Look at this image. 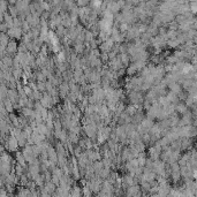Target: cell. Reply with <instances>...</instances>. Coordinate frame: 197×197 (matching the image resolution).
I'll return each instance as SVG.
<instances>
[{
	"mask_svg": "<svg viewBox=\"0 0 197 197\" xmlns=\"http://www.w3.org/2000/svg\"><path fill=\"white\" fill-rule=\"evenodd\" d=\"M84 50H86L84 44H73V52H74L76 55L84 54Z\"/></svg>",
	"mask_w": 197,
	"mask_h": 197,
	"instance_id": "44dd1931",
	"label": "cell"
},
{
	"mask_svg": "<svg viewBox=\"0 0 197 197\" xmlns=\"http://www.w3.org/2000/svg\"><path fill=\"white\" fill-rule=\"evenodd\" d=\"M28 138H29V137L27 136V135H25V134L23 133V132H22V133L20 134V135H18V137H16V140H18V147L23 149V148H24L25 145H27Z\"/></svg>",
	"mask_w": 197,
	"mask_h": 197,
	"instance_id": "ac0fdd59",
	"label": "cell"
},
{
	"mask_svg": "<svg viewBox=\"0 0 197 197\" xmlns=\"http://www.w3.org/2000/svg\"><path fill=\"white\" fill-rule=\"evenodd\" d=\"M3 104H4V108L7 111L8 114H9V113H13V111H14V104H13L9 99L5 98L4 101H3Z\"/></svg>",
	"mask_w": 197,
	"mask_h": 197,
	"instance_id": "cb8c5ba5",
	"label": "cell"
},
{
	"mask_svg": "<svg viewBox=\"0 0 197 197\" xmlns=\"http://www.w3.org/2000/svg\"><path fill=\"white\" fill-rule=\"evenodd\" d=\"M25 22L30 25V28H36L40 24V18H38L36 15L28 14L27 18H25Z\"/></svg>",
	"mask_w": 197,
	"mask_h": 197,
	"instance_id": "ba28073f",
	"label": "cell"
},
{
	"mask_svg": "<svg viewBox=\"0 0 197 197\" xmlns=\"http://www.w3.org/2000/svg\"><path fill=\"white\" fill-rule=\"evenodd\" d=\"M92 168H93V172H95V174H99V172H101V169L104 168V166H103V164H101V160L98 161H95V163H92Z\"/></svg>",
	"mask_w": 197,
	"mask_h": 197,
	"instance_id": "f1b7e54d",
	"label": "cell"
},
{
	"mask_svg": "<svg viewBox=\"0 0 197 197\" xmlns=\"http://www.w3.org/2000/svg\"><path fill=\"white\" fill-rule=\"evenodd\" d=\"M15 163L16 164H20V165L24 166V167H27V163H25L24 160V157H23V154H22L21 151H18V152H15Z\"/></svg>",
	"mask_w": 197,
	"mask_h": 197,
	"instance_id": "ffe728a7",
	"label": "cell"
},
{
	"mask_svg": "<svg viewBox=\"0 0 197 197\" xmlns=\"http://www.w3.org/2000/svg\"><path fill=\"white\" fill-rule=\"evenodd\" d=\"M166 45L169 47V49H176V47L180 46V43L175 39H168L167 42H166Z\"/></svg>",
	"mask_w": 197,
	"mask_h": 197,
	"instance_id": "836d02e7",
	"label": "cell"
},
{
	"mask_svg": "<svg viewBox=\"0 0 197 197\" xmlns=\"http://www.w3.org/2000/svg\"><path fill=\"white\" fill-rule=\"evenodd\" d=\"M36 88L42 93L46 91V89H45V82H36Z\"/></svg>",
	"mask_w": 197,
	"mask_h": 197,
	"instance_id": "d590c367",
	"label": "cell"
},
{
	"mask_svg": "<svg viewBox=\"0 0 197 197\" xmlns=\"http://www.w3.org/2000/svg\"><path fill=\"white\" fill-rule=\"evenodd\" d=\"M174 107H175V113L178 115L179 114L183 115L184 113H187V112L189 111V108L187 107V105L184 104V103H181V101H179V103H178Z\"/></svg>",
	"mask_w": 197,
	"mask_h": 197,
	"instance_id": "4fadbf2b",
	"label": "cell"
},
{
	"mask_svg": "<svg viewBox=\"0 0 197 197\" xmlns=\"http://www.w3.org/2000/svg\"><path fill=\"white\" fill-rule=\"evenodd\" d=\"M22 89H23V92H24L25 96L28 97V98H31V99H32V90L30 89L28 86H23V88H22Z\"/></svg>",
	"mask_w": 197,
	"mask_h": 197,
	"instance_id": "e575fe53",
	"label": "cell"
},
{
	"mask_svg": "<svg viewBox=\"0 0 197 197\" xmlns=\"http://www.w3.org/2000/svg\"><path fill=\"white\" fill-rule=\"evenodd\" d=\"M167 89H169V92H172L173 95H176V96L182 91L181 84H179V83H176V82L168 84V86H167Z\"/></svg>",
	"mask_w": 197,
	"mask_h": 197,
	"instance_id": "8fae6325",
	"label": "cell"
},
{
	"mask_svg": "<svg viewBox=\"0 0 197 197\" xmlns=\"http://www.w3.org/2000/svg\"><path fill=\"white\" fill-rule=\"evenodd\" d=\"M54 149H55V151H57L58 156H64V157L67 156V150H66V148H65L64 144L61 143V142H59V141H57V143H55V145H54Z\"/></svg>",
	"mask_w": 197,
	"mask_h": 197,
	"instance_id": "7c38bea8",
	"label": "cell"
},
{
	"mask_svg": "<svg viewBox=\"0 0 197 197\" xmlns=\"http://www.w3.org/2000/svg\"><path fill=\"white\" fill-rule=\"evenodd\" d=\"M113 46H114V42H113L111 38H108L107 40L103 42V43L98 46V50L101 51V53H108V52L112 50Z\"/></svg>",
	"mask_w": 197,
	"mask_h": 197,
	"instance_id": "52a82bcc",
	"label": "cell"
},
{
	"mask_svg": "<svg viewBox=\"0 0 197 197\" xmlns=\"http://www.w3.org/2000/svg\"><path fill=\"white\" fill-rule=\"evenodd\" d=\"M126 73H127L129 76H134L136 73H138V69H137V67L135 66V64L130 62V65L126 68Z\"/></svg>",
	"mask_w": 197,
	"mask_h": 197,
	"instance_id": "d4e9b609",
	"label": "cell"
},
{
	"mask_svg": "<svg viewBox=\"0 0 197 197\" xmlns=\"http://www.w3.org/2000/svg\"><path fill=\"white\" fill-rule=\"evenodd\" d=\"M70 196L69 197H82V188L79 186H73L70 188Z\"/></svg>",
	"mask_w": 197,
	"mask_h": 197,
	"instance_id": "d6986e66",
	"label": "cell"
},
{
	"mask_svg": "<svg viewBox=\"0 0 197 197\" xmlns=\"http://www.w3.org/2000/svg\"><path fill=\"white\" fill-rule=\"evenodd\" d=\"M18 42H16L15 39H11L9 40V43L7 44L6 49H5V52H6L7 55H9V57L13 58L15 54L18 53Z\"/></svg>",
	"mask_w": 197,
	"mask_h": 197,
	"instance_id": "277c9868",
	"label": "cell"
},
{
	"mask_svg": "<svg viewBox=\"0 0 197 197\" xmlns=\"http://www.w3.org/2000/svg\"><path fill=\"white\" fill-rule=\"evenodd\" d=\"M125 113L129 117H134V115L136 114L137 111H136V107H135V105H132L129 104L128 106H126L125 108Z\"/></svg>",
	"mask_w": 197,
	"mask_h": 197,
	"instance_id": "4316f807",
	"label": "cell"
},
{
	"mask_svg": "<svg viewBox=\"0 0 197 197\" xmlns=\"http://www.w3.org/2000/svg\"><path fill=\"white\" fill-rule=\"evenodd\" d=\"M6 35L9 37V39H21L22 38V35H23V32H22V29L21 28H13L8 29L7 32H6Z\"/></svg>",
	"mask_w": 197,
	"mask_h": 197,
	"instance_id": "5b68a950",
	"label": "cell"
},
{
	"mask_svg": "<svg viewBox=\"0 0 197 197\" xmlns=\"http://www.w3.org/2000/svg\"><path fill=\"white\" fill-rule=\"evenodd\" d=\"M143 128H145L149 132L151 128H152V126L154 125V122H153V120H151V119H148V118H144L142 121H141V123H140Z\"/></svg>",
	"mask_w": 197,
	"mask_h": 197,
	"instance_id": "603a6c76",
	"label": "cell"
},
{
	"mask_svg": "<svg viewBox=\"0 0 197 197\" xmlns=\"http://www.w3.org/2000/svg\"><path fill=\"white\" fill-rule=\"evenodd\" d=\"M8 11L7 1H0V15H5Z\"/></svg>",
	"mask_w": 197,
	"mask_h": 197,
	"instance_id": "d6a6232c",
	"label": "cell"
},
{
	"mask_svg": "<svg viewBox=\"0 0 197 197\" xmlns=\"http://www.w3.org/2000/svg\"><path fill=\"white\" fill-rule=\"evenodd\" d=\"M99 59H101V61L103 62V65L104 64H107L108 62V54L107 53H101V55H99Z\"/></svg>",
	"mask_w": 197,
	"mask_h": 197,
	"instance_id": "8d00e7d4",
	"label": "cell"
},
{
	"mask_svg": "<svg viewBox=\"0 0 197 197\" xmlns=\"http://www.w3.org/2000/svg\"><path fill=\"white\" fill-rule=\"evenodd\" d=\"M82 130L83 133H84V136L88 137V138H91V140L96 138L97 132H98V129H97L95 123H91V125L88 126H82Z\"/></svg>",
	"mask_w": 197,
	"mask_h": 197,
	"instance_id": "3957f363",
	"label": "cell"
},
{
	"mask_svg": "<svg viewBox=\"0 0 197 197\" xmlns=\"http://www.w3.org/2000/svg\"><path fill=\"white\" fill-rule=\"evenodd\" d=\"M107 67L111 69V70H113V72H118V70H120V69L123 68V66L121 65V61H120L119 57H115L114 59L108 60Z\"/></svg>",
	"mask_w": 197,
	"mask_h": 197,
	"instance_id": "8992f818",
	"label": "cell"
},
{
	"mask_svg": "<svg viewBox=\"0 0 197 197\" xmlns=\"http://www.w3.org/2000/svg\"><path fill=\"white\" fill-rule=\"evenodd\" d=\"M42 188H43L47 194H50V195L54 194L55 193V190H57V186H55L52 181H50V182H45V184H44Z\"/></svg>",
	"mask_w": 197,
	"mask_h": 197,
	"instance_id": "2e32d148",
	"label": "cell"
},
{
	"mask_svg": "<svg viewBox=\"0 0 197 197\" xmlns=\"http://www.w3.org/2000/svg\"><path fill=\"white\" fill-rule=\"evenodd\" d=\"M127 97L132 105H142L144 101V95L142 91H128Z\"/></svg>",
	"mask_w": 197,
	"mask_h": 197,
	"instance_id": "6da1fadb",
	"label": "cell"
},
{
	"mask_svg": "<svg viewBox=\"0 0 197 197\" xmlns=\"http://www.w3.org/2000/svg\"><path fill=\"white\" fill-rule=\"evenodd\" d=\"M9 37L6 35V34H3V32H0V46L6 49L7 46V44L9 43Z\"/></svg>",
	"mask_w": 197,
	"mask_h": 197,
	"instance_id": "484cf974",
	"label": "cell"
},
{
	"mask_svg": "<svg viewBox=\"0 0 197 197\" xmlns=\"http://www.w3.org/2000/svg\"><path fill=\"white\" fill-rule=\"evenodd\" d=\"M15 197H31V191L25 187H20L16 191Z\"/></svg>",
	"mask_w": 197,
	"mask_h": 197,
	"instance_id": "5bb4252c",
	"label": "cell"
},
{
	"mask_svg": "<svg viewBox=\"0 0 197 197\" xmlns=\"http://www.w3.org/2000/svg\"><path fill=\"white\" fill-rule=\"evenodd\" d=\"M7 99L13 103V104H16L18 101V93L16 90H8L7 91V97H6Z\"/></svg>",
	"mask_w": 197,
	"mask_h": 197,
	"instance_id": "9a60e30c",
	"label": "cell"
},
{
	"mask_svg": "<svg viewBox=\"0 0 197 197\" xmlns=\"http://www.w3.org/2000/svg\"><path fill=\"white\" fill-rule=\"evenodd\" d=\"M1 62L6 68H13V58L7 55V54L1 58Z\"/></svg>",
	"mask_w": 197,
	"mask_h": 197,
	"instance_id": "7402d4cb",
	"label": "cell"
},
{
	"mask_svg": "<svg viewBox=\"0 0 197 197\" xmlns=\"http://www.w3.org/2000/svg\"><path fill=\"white\" fill-rule=\"evenodd\" d=\"M80 138H81V137H80V135H77V134H73V133L68 134V141L73 145H77Z\"/></svg>",
	"mask_w": 197,
	"mask_h": 197,
	"instance_id": "f546056e",
	"label": "cell"
},
{
	"mask_svg": "<svg viewBox=\"0 0 197 197\" xmlns=\"http://www.w3.org/2000/svg\"><path fill=\"white\" fill-rule=\"evenodd\" d=\"M86 156H88V159H89L90 161L95 163V161L101 160V153H99V151H96V150H93V149H91V150H86Z\"/></svg>",
	"mask_w": 197,
	"mask_h": 197,
	"instance_id": "30bf717a",
	"label": "cell"
},
{
	"mask_svg": "<svg viewBox=\"0 0 197 197\" xmlns=\"http://www.w3.org/2000/svg\"><path fill=\"white\" fill-rule=\"evenodd\" d=\"M96 37L93 36V34L90 31L89 29H84V43H90L92 42Z\"/></svg>",
	"mask_w": 197,
	"mask_h": 197,
	"instance_id": "83f0119b",
	"label": "cell"
},
{
	"mask_svg": "<svg viewBox=\"0 0 197 197\" xmlns=\"http://www.w3.org/2000/svg\"><path fill=\"white\" fill-rule=\"evenodd\" d=\"M119 59L121 61V65L123 66V68H127L129 65H130V58L127 53H121V54H118Z\"/></svg>",
	"mask_w": 197,
	"mask_h": 197,
	"instance_id": "e0dca14e",
	"label": "cell"
},
{
	"mask_svg": "<svg viewBox=\"0 0 197 197\" xmlns=\"http://www.w3.org/2000/svg\"><path fill=\"white\" fill-rule=\"evenodd\" d=\"M7 13L11 15L13 18H18V9H16V7H15V5H14V6H12V5H8V11H7Z\"/></svg>",
	"mask_w": 197,
	"mask_h": 197,
	"instance_id": "4dcf8cb0",
	"label": "cell"
},
{
	"mask_svg": "<svg viewBox=\"0 0 197 197\" xmlns=\"http://www.w3.org/2000/svg\"><path fill=\"white\" fill-rule=\"evenodd\" d=\"M7 86H6V84L4 83H0V97L3 98V99H5L6 97H7Z\"/></svg>",
	"mask_w": 197,
	"mask_h": 197,
	"instance_id": "1f68e13d",
	"label": "cell"
},
{
	"mask_svg": "<svg viewBox=\"0 0 197 197\" xmlns=\"http://www.w3.org/2000/svg\"><path fill=\"white\" fill-rule=\"evenodd\" d=\"M180 144H181V150L189 151L194 148V140L189 137H183L180 138Z\"/></svg>",
	"mask_w": 197,
	"mask_h": 197,
	"instance_id": "9c48e42d",
	"label": "cell"
},
{
	"mask_svg": "<svg viewBox=\"0 0 197 197\" xmlns=\"http://www.w3.org/2000/svg\"><path fill=\"white\" fill-rule=\"evenodd\" d=\"M18 140L15 138L14 136H9L7 137V141H6V143H5V149H7L8 152H18Z\"/></svg>",
	"mask_w": 197,
	"mask_h": 197,
	"instance_id": "7a4b0ae2",
	"label": "cell"
}]
</instances>
